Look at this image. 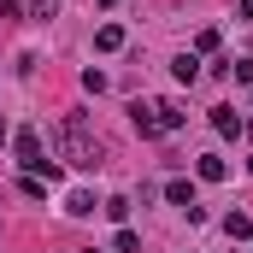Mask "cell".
<instances>
[{
	"label": "cell",
	"instance_id": "cell-17",
	"mask_svg": "<svg viewBox=\"0 0 253 253\" xmlns=\"http://www.w3.org/2000/svg\"><path fill=\"white\" fill-rule=\"evenodd\" d=\"M236 12H242V18H253V0H236Z\"/></svg>",
	"mask_w": 253,
	"mask_h": 253
},
{
	"label": "cell",
	"instance_id": "cell-6",
	"mask_svg": "<svg viewBox=\"0 0 253 253\" xmlns=\"http://www.w3.org/2000/svg\"><path fill=\"white\" fill-rule=\"evenodd\" d=\"M94 47H100V53H118V47H124V24H100V30H94Z\"/></svg>",
	"mask_w": 253,
	"mask_h": 253
},
{
	"label": "cell",
	"instance_id": "cell-8",
	"mask_svg": "<svg viewBox=\"0 0 253 253\" xmlns=\"http://www.w3.org/2000/svg\"><path fill=\"white\" fill-rule=\"evenodd\" d=\"M224 236H230V242H248V236H253V218H248V212H224Z\"/></svg>",
	"mask_w": 253,
	"mask_h": 253
},
{
	"label": "cell",
	"instance_id": "cell-13",
	"mask_svg": "<svg viewBox=\"0 0 253 253\" xmlns=\"http://www.w3.org/2000/svg\"><path fill=\"white\" fill-rule=\"evenodd\" d=\"M224 71H230V77H236L242 88H253V59H230V65H224Z\"/></svg>",
	"mask_w": 253,
	"mask_h": 253
},
{
	"label": "cell",
	"instance_id": "cell-12",
	"mask_svg": "<svg viewBox=\"0 0 253 253\" xmlns=\"http://www.w3.org/2000/svg\"><path fill=\"white\" fill-rule=\"evenodd\" d=\"M112 248H118V253H141V236H135L129 224H118V236H112Z\"/></svg>",
	"mask_w": 253,
	"mask_h": 253
},
{
	"label": "cell",
	"instance_id": "cell-3",
	"mask_svg": "<svg viewBox=\"0 0 253 253\" xmlns=\"http://www.w3.org/2000/svg\"><path fill=\"white\" fill-rule=\"evenodd\" d=\"M129 124H135V135H147V141L165 135V129H159V112H153V100H135V106H129Z\"/></svg>",
	"mask_w": 253,
	"mask_h": 253
},
{
	"label": "cell",
	"instance_id": "cell-18",
	"mask_svg": "<svg viewBox=\"0 0 253 253\" xmlns=\"http://www.w3.org/2000/svg\"><path fill=\"white\" fill-rule=\"evenodd\" d=\"M248 171H253V159H248Z\"/></svg>",
	"mask_w": 253,
	"mask_h": 253
},
{
	"label": "cell",
	"instance_id": "cell-1",
	"mask_svg": "<svg viewBox=\"0 0 253 253\" xmlns=\"http://www.w3.org/2000/svg\"><path fill=\"white\" fill-rule=\"evenodd\" d=\"M53 141H59V159H71L77 171H100V135L88 124V112H65Z\"/></svg>",
	"mask_w": 253,
	"mask_h": 253
},
{
	"label": "cell",
	"instance_id": "cell-2",
	"mask_svg": "<svg viewBox=\"0 0 253 253\" xmlns=\"http://www.w3.org/2000/svg\"><path fill=\"white\" fill-rule=\"evenodd\" d=\"M12 153H18V165H24L30 177H47V183L59 177V171L47 165V153H42V135H36V129H18V135H12Z\"/></svg>",
	"mask_w": 253,
	"mask_h": 253
},
{
	"label": "cell",
	"instance_id": "cell-14",
	"mask_svg": "<svg viewBox=\"0 0 253 253\" xmlns=\"http://www.w3.org/2000/svg\"><path fill=\"white\" fill-rule=\"evenodd\" d=\"M100 212H106V218H112V224H124V218H129V200H124V194H112V200H106V206H100Z\"/></svg>",
	"mask_w": 253,
	"mask_h": 253
},
{
	"label": "cell",
	"instance_id": "cell-5",
	"mask_svg": "<svg viewBox=\"0 0 253 253\" xmlns=\"http://www.w3.org/2000/svg\"><path fill=\"white\" fill-rule=\"evenodd\" d=\"M165 200H171V206H183V212H189V206H200V200H194V183H189V177H171V183H165Z\"/></svg>",
	"mask_w": 253,
	"mask_h": 253
},
{
	"label": "cell",
	"instance_id": "cell-7",
	"mask_svg": "<svg viewBox=\"0 0 253 253\" xmlns=\"http://www.w3.org/2000/svg\"><path fill=\"white\" fill-rule=\"evenodd\" d=\"M194 171H200V183H224V177H230V165H224L218 153H200V165H194Z\"/></svg>",
	"mask_w": 253,
	"mask_h": 253
},
{
	"label": "cell",
	"instance_id": "cell-15",
	"mask_svg": "<svg viewBox=\"0 0 253 253\" xmlns=\"http://www.w3.org/2000/svg\"><path fill=\"white\" fill-rule=\"evenodd\" d=\"M194 53H218V30H212V24H206V30L194 36Z\"/></svg>",
	"mask_w": 253,
	"mask_h": 253
},
{
	"label": "cell",
	"instance_id": "cell-4",
	"mask_svg": "<svg viewBox=\"0 0 253 253\" xmlns=\"http://www.w3.org/2000/svg\"><path fill=\"white\" fill-rule=\"evenodd\" d=\"M153 112H159V129H165V135H171V129H183V124H189V112H183L177 100H153Z\"/></svg>",
	"mask_w": 253,
	"mask_h": 253
},
{
	"label": "cell",
	"instance_id": "cell-10",
	"mask_svg": "<svg viewBox=\"0 0 253 253\" xmlns=\"http://www.w3.org/2000/svg\"><path fill=\"white\" fill-rule=\"evenodd\" d=\"M171 77H177V83H194V77H200V53H177V59H171Z\"/></svg>",
	"mask_w": 253,
	"mask_h": 253
},
{
	"label": "cell",
	"instance_id": "cell-16",
	"mask_svg": "<svg viewBox=\"0 0 253 253\" xmlns=\"http://www.w3.org/2000/svg\"><path fill=\"white\" fill-rule=\"evenodd\" d=\"M24 12H30V18H42V24H47V18H53V12H59V0H30V6H24Z\"/></svg>",
	"mask_w": 253,
	"mask_h": 253
},
{
	"label": "cell",
	"instance_id": "cell-9",
	"mask_svg": "<svg viewBox=\"0 0 253 253\" xmlns=\"http://www.w3.org/2000/svg\"><path fill=\"white\" fill-rule=\"evenodd\" d=\"M212 129H218V135H242V118H236V112H230V106H212Z\"/></svg>",
	"mask_w": 253,
	"mask_h": 253
},
{
	"label": "cell",
	"instance_id": "cell-11",
	"mask_svg": "<svg viewBox=\"0 0 253 253\" xmlns=\"http://www.w3.org/2000/svg\"><path fill=\"white\" fill-rule=\"evenodd\" d=\"M94 206H100V200H94V194H88V189H77V194H65V212H71V218H88V212H94Z\"/></svg>",
	"mask_w": 253,
	"mask_h": 253
}]
</instances>
